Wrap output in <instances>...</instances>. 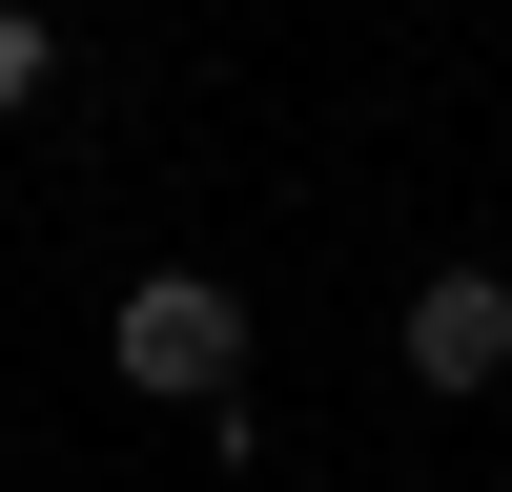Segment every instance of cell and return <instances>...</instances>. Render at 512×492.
Here are the masks:
<instances>
[{"label":"cell","instance_id":"obj_1","mask_svg":"<svg viewBox=\"0 0 512 492\" xmlns=\"http://www.w3.org/2000/svg\"><path fill=\"white\" fill-rule=\"evenodd\" d=\"M103 369H123L144 410H226V390H246V287H205V267H144V287L103 308Z\"/></svg>","mask_w":512,"mask_h":492},{"label":"cell","instance_id":"obj_2","mask_svg":"<svg viewBox=\"0 0 512 492\" xmlns=\"http://www.w3.org/2000/svg\"><path fill=\"white\" fill-rule=\"evenodd\" d=\"M410 390H512V267H431L410 287Z\"/></svg>","mask_w":512,"mask_h":492},{"label":"cell","instance_id":"obj_3","mask_svg":"<svg viewBox=\"0 0 512 492\" xmlns=\"http://www.w3.org/2000/svg\"><path fill=\"white\" fill-rule=\"evenodd\" d=\"M21 82H41V21H21V0H0V123H21Z\"/></svg>","mask_w":512,"mask_h":492}]
</instances>
